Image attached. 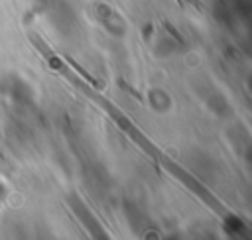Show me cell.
Masks as SVG:
<instances>
[{
	"mask_svg": "<svg viewBox=\"0 0 252 240\" xmlns=\"http://www.w3.org/2000/svg\"><path fill=\"white\" fill-rule=\"evenodd\" d=\"M71 209L75 210V214L79 216V220L85 224V228L89 230V234L93 236V240H110L106 230L100 226V222L96 220V216H93L91 209L81 201V199H73L71 201Z\"/></svg>",
	"mask_w": 252,
	"mask_h": 240,
	"instance_id": "obj_1",
	"label": "cell"
},
{
	"mask_svg": "<svg viewBox=\"0 0 252 240\" xmlns=\"http://www.w3.org/2000/svg\"><path fill=\"white\" fill-rule=\"evenodd\" d=\"M4 195H6V185H4L2 181H0V201L4 199Z\"/></svg>",
	"mask_w": 252,
	"mask_h": 240,
	"instance_id": "obj_2",
	"label": "cell"
}]
</instances>
